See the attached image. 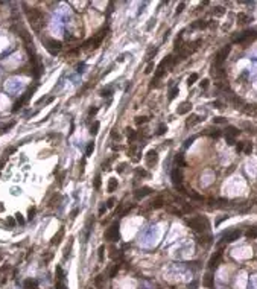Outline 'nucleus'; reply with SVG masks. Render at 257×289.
Masks as SVG:
<instances>
[{
	"instance_id": "nucleus-1",
	"label": "nucleus",
	"mask_w": 257,
	"mask_h": 289,
	"mask_svg": "<svg viewBox=\"0 0 257 289\" xmlns=\"http://www.w3.org/2000/svg\"><path fill=\"white\" fill-rule=\"evenodd\" d=\"M186 224L196 233H204V231H207L208 227H210L208 221L206 218H201V216H196V218H192V219H186Z\"/></svg>"
},
{
	"instance_id": "nucleus-2",
	"label": "nucleus",
	"mask_w": 257,
	"mask_h": 289,
	"mask_svg": "<svg viewBox=\"0 0 257 289\" xmlns=\"http://www.w3.org/2000/svg\"><path fill=\"white\" fill-rule=\"evenodd\" d=\"M26 15H27V20L29 23L38 30L41 26H43V14L40 9H37V8H29V9H26Z\"/></svg>"
},
{
	"instance_id": "nucleus-3",
	"label": "nucleus",
	"mask_w": 257,
	"mask_h": 289,
	"mask_svg": "<svg viewBox=\"0 0 257 289\" xmlns=\"http://www.w3.org/2000/svg\"><path fill=\"white\" fill-rule=\"evenodd\" d=\"M120 238V233H119V222L111 224V227L105 231V239L110 240V242H116Z\"/></svg>"
},
{
	"instance_id": "nucleus-4",
	"label": "nucleus",
	"mask_w": 257,
	"mask_h": 289,
	"mask_svg": "<svg viewBox=\"0 0 257 289\" xmlns=\"http://www.w3.org/2000/svg\"><path fill=\"white\" fill-rule=\"evenodd\" d=\"M35 88H37V87H31V88H27V91H26V93H25L23 96H21V97L18 99V101H17L15 104H14V108H12V111H14V113H15V111H18V110L21 108V106H23V105H25V104L29 101V97L32 96V93L35 91Z\"/></svg>"
},
{
	"instance_id": "nucleus-5",
	"label": "nucleus",
	"mask_w": 257,
	"mask_h": 289,
	"mask_svg": "<svg viewBox=\"0 0 257 289\" xmlns=\"http://www.w3.org/2000/svg\"><path fill=\"white\" fill-rule=\"evenodd\" d=\"M31 63H32V70H34L32 75L35 76V78H40L41 73H43V63H41L40 56H38V55L32 56V58H31Z\"/></svg>"
},
{
	"instance_id": "nucleus-6",
	"label": "nucleus",
	"mask_w": 257,
	"mask_h": 289,
	"mask_svg": "<svg viewBox=\"0 0 257 289\" xmlns=\"http://www.w3.org/2000/svg\"><path fill=\"white\" fill-rule=\"evenodd\" d=\"M63 43L58 40H46V49L49 50L50 55H56V53L61 50Z\"/></svg>"
},
{
	"instance_id": "nucleus-7",
	"label": "nucleus",
	"mask_w": 257,
	"mask_h": 289,
	"mask_svg": "<svg viewBox=\"0 0 257 289\" xmlns=\"http://www.w3.org/2000/svg\"><path fill=\"white\" fill-rule=\"evenodd\" d=\"M240 234H242V231L240 230H233V231H230V233H227L224 238H222V242H221V245H224V243H231V242H234L236 239H239L240 238Z\"/></svg>"
},
{
	"instance_id": "nucleus-8",
	"label": "nucleus",
	"mask_w": 257,
	"mask_h": 289,
	"mask_svg": "<svg viewBox=\"0 0 257 289\" xmlns=\"http://www.w3.org/2000/svg\"><path fill=\"white\" fill-rule=\"evenodd\" d=\"M230 50H231L230 46H225L224 49L219 50V52H218V55H216V59H215V64H216V66H221V64L224 63V61H225V58L228 56Z\"/></svg>"
},
{
	"instance_id": "nucleus-9",
	"label": "nucleus",
	"mask_w": 257,
	"mask_h": 289,
	"mask_svg": "<svg viewBox=\"0 0 257 289\" xmlns=\"http://www.w3.org/2000/svg\"><path fill=\"white\" fill-rule=\"evenodd\" d=\"M151 192H152V189H151V187H140V189L135 190L134 198H135V199H143L145 196L151 195Z\"/></svg>"
},
{
	"instance_id": "nucleus-10",
	"label": "nucleus",
	"mask_w": 257,
	"mask_h": 289,
	"mask_svg": "<svg viewBox=\"0 0 257 289\" xmlns=\"http://www.w3.org/2000/svg\"><path fill=\"white\" fill-rule=\"evenodd\" d=\"M146 163H148V166H155L157 163H158V154H157V151H149L148 154H146Z\"/></svg>"
},
{
	"instance_id": "nucleus-11",
	"label": "nucleus",
	"mask_w": 257,
	"mask_h": 289,
	"mask_svg": "<svg viewBox=\"0 0 257 289\" xmlns=\"http://www.w3.org/2000/svg\"><path fill=\"white\" fill-rule=\"evenodd\" d=\"M201 120H204L201 116H198V114H192V116H190V117H189V119L186 120V126H187V128L195 126L196 123H199Z\"/></svg>"
},
{
	"instance_id": "nucleus-12",
	"label": "nucleus",
	"mask_w": 257,
	"mask_h": 289,
	"mask_svg": "<svg viewBox=\"0 0 257 289\" xmlns=\"http://www.w3.org/2000/svg\"><path fill=\"white\" fill-rule=\"evenodd\" d=\"M221 257H222V251H218V253H216L215 256H211L210 262H208V268H210V269L216 268L218 263H219V260H221Z\"/></svg>"
},
{
	"instance_id": "nucleus-13",
	"label": "nucleus",
	"mask_w": 257,
	"mask_h": 289,
	"mask_svg": "<svg viewBox=\"0 0 257 289\" xmlns=\"http://www.w3.org/2000/svg\"><path fill=\"white\" fill-rule=\"evenodd\" d=\"M254 34V30H244L240 35H237V37H234V43H242L244 40H246V38H251V35Z\"/></svg>"
},
{
	"instance_id": "nucleus-14",
	"label": "nucleus",
	"mask_w": 257,
	"mask_h": 289,
	"mask_svg": "<svg viewBox=\"0 0 257 289\" xmlns=\"http://www.w3.org/2000/svg\"><path fill=\"white\" fill-rule=\"evenodd\" d=\"M163 205H164L163 196H157V198H154V199L149 202V207H151V209H161Z\"/></svg>"
},
{
	"instance_id": "nucleus-15",
	"label": "nucleus",
	"mask_w": 257,
	"mask_h": 289,
	"mask_svg": "<svg viewBox=\"0 0 257 289\" xmlns=\"http://www.w3.org/2000/svg\"><path fill=\"white\" fill-rule=\"evenodd\" d=\"M190 108H192V104L190 102H183L177 108V113L180 114V116H183V114H187L189 111H190Z\"/></svg>"
},
{
	"instance_id": "nucleus-16",
	"label": "nucleus",
	"mask_w": 257,
	"mask_h": 289,
	"mask_svg": "<svg viewBox=\"0 0 257 289\" xmlns=\"http://www.w3.org/2000/svg\"><path fill=\"white\" fill-rule=\"evenodd\" d=\"M239 129L236 126H227L225 129V137H228V139H234L236 135H239Z\"/></svg>"
},
{
	"instance_id": "nucleus-17",
	"label": "nucleus",
	"mask_w": 257,
	"mask_h": 289,
	"mask_svg": "<svg viewBox=\"0 0 257 289\" xmlns=\"http://www.w3.org/2000/svg\"><path fill=\"white\" fill-rule=\"evenodd\" d=\"M23 288L25 289H37V288H38V281L34 280V278H27V280H25Z\"/></svg>"
},
{
	"instance_id": "nucleus-18",
	"label": "nucleus",
	"mask_w": 257,
	"mask_h": 289,
	"mask_svg": "<svg viewBox=\"0 0 257 289\" xmlns=\"http://www.w3.org/2000/svg\"><path fill=\"white\" fill-rule=\"evenodd\" d=\"M63 236H64V228H61L54 238H52V245H58L59 242H61V239H63Z\"/></svg>"
},
{
	"instance_id": "nucleus-19",
	"label": "nucleus",
	"mask_w": 257,
	"mask_h": 289,
	"mask_svg": "<svg viewBox=\"0 0 257 289\" xmlns=\"http://www.w3.org/2000/svg\"><path fill=\"white\" fill-rule=\"evenodd\" d=\"M230 101L233 102V105L236 106V108H239L240 105H244V101H242L240 97H237V96H234V94H230Z\"/></svg>"
},
{
	"instance_id": "nucleus-20",
	"label": "nucleus",
	"mask_w": 257,
	"mask_h": 289,
	"mask_svg": "<svg viewBox=\"0 0 257 289\" xmlns=\"http://www.w3.org/2000/svg\"><path fill=\"white\" fill-rule=\"evenodd\" d=\"M56 278H58V281H64L65 280V274H64V271H63V268H61V266H56Z\"/></svg>"
},
{
	"instance_id": "nucleus-21",
	"label": "nucleus",
	"mask_w": 257,
	"mask_h": 289,
	"mask_svg": "<svg viewBox=\"0 0 257 289\" xmlns=\"http://www.w3.org/2000/svg\"><path fill=\"white\" fill-rule=\"evenodd\" d=\"M204 286H207V288H213V276L208 272L206 277H204Z\"/></svg>"
},
{
	"instance_id": "nucleus-22",
	"label": "nucleus",
	"mask_w": 257,
	"mask_h": 289,
	"mask_svg": "<svg viewBox=\"0 0 257 289\" xmlns=\"http://www.w3.org/2000/svg\"><path fill=\"white\" fill-rule=\"evenodd\" d=\"M237 21L239 23H242V25H245V23H248V21H251V18L248 17L246 14H244V12H240V14H237Z\"/></svg>"
},
{
	"instance_id": "nucleus-23",
	"label": "nucleus",
	"mask_w": 257,
	"mask_h": 289,
	"mask_svg": "<svg viewBox=\"0 0 257 289\" xmlns=\"http://www.w3.org/2000/svg\"><path fill=\"white\" fill-rule=\"evenodd\" d=\"M207 25H208V23H207V21H202V20H198V21H195V23H193V25H192L190 27H192V29H202V27H206Z\"/></svg>"
},
{
	"instance_id": "nucleus-24",
	"label": "nucleus",
	"mask_w": 257,
	"mask_h": 289,
	"mask_svg": "<svg viewBox=\"0 0 257 289\" xmlns=\"http://www.w3.org/2000/svg\"><path fill=\"white\" fill-rule=\"evenodd\" d=\"M117 189V180L116 178H110L108 181V192H114Z\"/></svg>"
},
{
	"instance_id": "nucleus-25",
	"label": "nucleus",
	"mask_w": 257,
	"mask_h": 289,
	"mask_svg": "<svg viewBox=\"0 0 257 289\" xmlns=\"http://www.w3.org/2000/svg\"><path fill=\"white\" fill-rule=\"evenodd\" d=\"M256 111H257V105H245L244 108V113L246 114H256Z\"/></svg>"
},
{
	"instance_id": "nucleus-26",
	"label": "nucleus",
	"mask_w": 257,
	"mask_h": 289,
	"mask_svg": "<svg viewBox=\"0 0 257 289\" xmlns=\"http://www.w3.org/2000/svg\"><path fill=\"white\" fill-rule=\"evenodd\" d=\"M187 195L192 198V199H196V201H201L202 199V196L199 195V193H196L195 190H187Z\"/></svg>"
},
{
	"instance_id": "nucleus-27",
	"label": "nucleus",
	"mask_w": 257,
	"mask_h": 289,
	"mask_svg": "<svg viewBox=\"0 0 257 289\" xmlns=\"http://www.w3.org/2000/svg\"><path fill=\"white\" fill-rule=\"evenodd\" d=\"M246 238H257V227H253V228H249V230L246 231Z\"/></svg>"
},
{
	"instance_id": "nucleus-28",
	"label": "nucleus",
	"mask_w": 257,
	"mask_h": 289,
	"mask_svg": "<svg viewBox=\"0 0 257 289\" xmlns=\"http://www.w3.org/2000/svg\"><path fill=\"white\" fill-rule=\"evenodd\" d=\"M196 81H198V75H196V73H192L190 76H189V79H187L189 87H190V85H193V84H195Z\"/></svg>"
},
{
	"instance_id": "nucleus-29",
	"label": "nucleus",
	"mask_w": 257,
	"mask_h": 289,
	"mask_svg": "<svg viewBox=\"0 0 257 289\" xmlns=\"http://www.w3.org/2000/svg\"><path fill=\"white\" fill-rule=\"evenodd\" d=\"M166 210H168V211H170V213H173V215H178V216H181V215H183V211H181V210H178V209H173L172 205H166Z\"/></svg>"
},
{
	"instance_id": "nucleus-30",
	"label": "nucleus",
	"mask_w": 257,
	"mask_h": 289,
	"mask_svg": "<svg viewBox=\"0 0 257 289\" xmlns=\"http://www.w3.org/2000/svg\"><path fill=\"white\" fill-rule=\"evenodd\" d=\"M119 268H120V265H119V263H116L114 266H113L111 271H110V278H114V277H116V274H117Z\"/></svg>"
},
{
	"instance_id": "nucleus-31",
	"label": "nucleus",
	"mask_w": 257,
	"mask_h": 289,
	"mask_svg": "<svg viewBox=\"0 0 257 289\" xmlns=\"http://www.w3.org/2000/svg\"><path fill=\"white\" fill-rule=\"evenodd\" d=\"M178 94V87H172L170 91H169V101H172V99H175Z\"/></svg>"
},
{
	"instance_id": "nucleus-32",
	"label": "nucleus",
	"mask_w": 257,
	"mask_h": 289,
	"mask_svg": "<svg viewBox=\"0 0 257 289\" xmlns=\"http://www.w3.org/2000/svg\"><path fill=\"white\" fill-rule=\"evenodd\" d=\"M157 52H158V49H157V47H155V49H149L148 55H146V59H148V61H151V59H152V58L157 55Z\"/></svg>"
},
{
	"instance_id": "nucleus-33",
	"label": "nucleus",
	"mask_w": 257,
	"mask_h": 289,
	"mask_svg": "<svg viewBox=\"0 0 257 289\" xmlns=\"http://www.w3.org/2000/svg\"><path fill=\"white\" fill-rule=\"evenodd\" d=\"M213 14H215V15H218V17H221V15H224V14H225V9H224L222 6H218V8H215Z\"/></svg>"
},
{
	"instance_id": "nucleus-34",
	"label": "nucleus",
	"mask_w": 257,
	"mask_h": 289,
	"mask_svg": "<svg viewBox=\"0 0 257 289\" xmlns=\"http://www.w3.org/2000/svg\"><path fill=\"white\" fill-rule=\"evenodd\" d=\"M126 131H128V139H130V140H135V137H137V133L132 131L131 128H128Z\"/></svg>"
},
{
	"instance_id": "nucleus-35",
	"label": "nucleus",
	"mask_w": 257,
	"mask_h": 289,
	"mask_svg": "<svg viewBox=\"0 0 257 289\" xmlns=\"http://www.w3.org/2000/svg\"><path fill=\"white\" fill-rule=\"evenodd\" d=\"M94 151V143L92 142V143H88V146H87V151H85V155L88 157V155H92V152Z\"/></svg>"
},
{
	"instance_id": "nucleus-36",
	"label": "nucleus",
	"mask_w": 257,
	"mask_h": 289,
	"mask_svg": "<svg viewBox=\"0 0 257 289\" xmlns=\"http://www.w3.org/2000/svg\"><path fill=\"white\" fill-rule=\"evenodd\" d=\"M213 122H215V123H218V125H224V123H227V119L225 117H215Z\"/></svg>"
},
{
	"instance_id": "nucleus-37",
	"label": "nucleus",
	"mask_w": 257,
	"mask_h": 289,
	"mask_svg": "<svg viewBox=\"0 0 257 289\" xmlns=\"http://www.w3.org/2000/svg\"><path fill=\"white\" fill-rule=\"evenodd\" d=\"M146 122H148V117H145V116H142V117H135V123H137V125L146 123Z\"/></svg>"
},
{
	"instance_id": "nucleus-38",
	"label": "nucleus",
	"mask_w": 257,
	"mask_h": 289,
	"mask_svg": "<svg viewBox=\"0 0 257 289\" xmlns=\"http://www.w3.org/2000/svg\"><path fill=\"white\" fill-rule=\"evenodd\" d=\"M97 131H99V122H94V123L92 125V134H97Z\"/></svg>"
},
{
	"instance_id": "nucleus-39",
	"label": "nucleus",
	"mask_w": 257,
	"mask_h": 289,
	"mask_svg": "<svg viewBox=\"0 0 257 289\" xmlns=\"http://www.w3.org/2000/svg\"><path fill=\"white\" fill-rule=\"evenodd\" d=\"M244 151H245V154H251V151H253V144L246 142V143H245V149H244Z\"/></svg>"
},
{
	"instance_id": "nucleus-40",
	"label": "nucleus",
	"mask_w": 257,
	"mask_h": 289,
	"mask_svg": "<svg viewBox=\"0 0 257 289\" xmlns=\"http://www.w3.org/2000/svg\"><path fill=\"white\" fill-rule=\"evenodd\" d=\"M55 289H67V286H65V283H64V281H56V286H55Z\"/></svg>"
},
{
	"instance_id": "nucleus-41",
	"label": "nucleus",
	"mask_w": 257,
	"mask_h": 289,
	"mask_svg": "<svg viewBox=\"0 0 257 289\" xmlns=\"http://www.w3.org/2000/svg\"><path fill=\"white\" fill-rule=\"evenodd\" d=\"M101 183H102V181H101V177L97 175V177L94 178V189H99V187H101Z\"/></svg>"
},
{
	"instance_id": "nucleus-42",
	"label": "nucleus",
	"mask_w": 257,
	"mask_h": 289,
	"mask_svg": "<svg viewBox=\"0 0 257 289\" xmlns=\"http://www.w3.org/2000/svg\"><path fill=\"white\" fill-rule=\"evenodd\" d=\"M164 133H166V126L160 125V128H158V131H157V135H163Z\"/></svg>"
},
{
	"instance_id": "nucleus-43",
	"label": "nucleus",
	"mask_w": 257,
	"mask_h": 289,
	"mask_svg": "<svg viewBox=\"0 0 257 289\" xmlns=\"http://www.w3.org/2000/svg\"><path fill=\"white\" fill-rule=\"evenodd\" d=\"M193 140H195V137H190V139H187L186 142H184V148H189L190 144L193 143Z\"/></svg>"
},
{
	"instance_id": "nucleus-44",
	"label": "nucleus",
	"mask_w": 257,
	"mask_h": 289,
	"mask_svg": "<svg viewBox=\"0 0 257 289\" xmlns=\"http://www.w3.org/2000/svg\"><path fill=\"white\" fill-rule=\"evenodd\" d=\"M104 250H105L104 245H101V247H99V262L104 260Z\"/></svg>"
},
{
	"instance_id": "nucleus-45",
	"label": "nucleus",
	"mask_w": 257,
	"mask_h": 289,
	"mask_svg": "<svg viewBox=\"0 0 257 289\" xmlns=\"http://www.w3.org/2000/svg\"><path fill=\"white\" fill-rule=\"evenodd\" d=\"M208 82H210L208 79H202V82H201V88H202V90H206V88L208 87Z\"/></svg>"
},
{
	"instance_id": "nucleus-46",
	"label": "nucleus",
	"mask_w": 257,
	"mask_h": 289,
	"mask_svg": "<svg viewBox=\"0 0 257 289\" xmlns=\"http://www.w3.org/2000/svg\"><path fill=\"white\" fill-rule=\"evenodd\" d=\"M135 173L140 175V177H148V172L146 171H142V169H137V171H135Z\"/></svg>"
},
{
	"instance_id": "nucleus-47",
	"label": "nucleus",
	"mask_w": 257,
	"mask_h": 289,
	"mask_svg": "<svg viewBox=\"0 0 257 289\" xmlns=\"http://www.w3.org/2000/svg\"><path fill=\"white\" fill-rule=\"evenodd\" d=\"M114 202H116L114 198H110V199L107 201V207H114Z\"/></svg>"
},
{
	"instance_id": "nucleus-48",
	"label": "nucleus",
	"mask_w": 257,
	"mask_h": 289,
	"mask_svg": "<svg viewBox=\"0 0 257 289\" xmlns=\"http://www.w3.org/2000/svg\"><path fill=\"white\" fill-rule=\"evenodd\" d=\"M15 216H17V222H18V224H21V225H23V224H25V219H23V216H21V215H20V213H17V215H15Z\"/></svg>"
},
{
	"instance_id": "nucleus-49",
	"label": "nucleus",
	"mask_w": 257,
	"mask_h": 289,
	"mask_svg": "<svg viewBox=\"0 0 257 289\" xmlns=\"http://www.w3.org/2000/svg\"><path fill=\"white\" fill-rule=\"evenodd\" d=\"M34 215H35V207H31V209H29V216H27V219H32Z\"/></svg>"
},
{
	"instance_id": "nucleus-50",
	"label": "nucleus",
	"mask_w": 257,
	"mask_h": 289,
	"mask_svg": "<svg viewBox=\"0 0 257 289\" xmlns=\"http://www.w3.org/2000/svg\"><path fill=\"white\" fill-rule=\"evenodd\" d=\"M152 68H154V63H149L148 67H146V70H145V73H151V72H152Z\"/></svg>"
},
{
	"instance_id": "nucleus-51",
	"label": "nucleus",
	"mask_w": 257,
	"mask_h": 289,
	"mask_svg": "<svg viewBox=\"0 0 257 289\" xmlns=\"http://www.w3.org/2000/svg\"><path fill=\"white\" fill-rule=\"evenodd\" d=\"M96 286H97V288L102 286V276H97V278H96Z\"/></svg>"
},
{
	"instance_id": "nucleus-52",
	"label": "nucleus",
	"mask_w": 257,
	"mask_h": 289,
	"mask_svg": "<svg viewBox=\"0 0 257 289\" xmlns=\"http://www.w3.org/2000/svg\"><path fill=\"white\" fill-rule=\"evenodd\" d=\"M244 146H245V143H237V144H236V149H237V152L244 151Z\"/></svg>"
},
{
	"instance_id": "nucleus-53",
	"label": "nucleus",
	"mask_w": 257,
	"mask_h": 289,
	"mask_svg": "<svg viewBox=\"0 0 257 289\" xmlns=\"http://www.w3.org/2000/svg\"><path fill=\"white\" fill-rule=\"evenodd\" d=\"M183 9H184V3H180V6H178V8H177V12H175V14H177V15H178V14H180V12H181V11H183Z\"/></svg>"
},
{
	"instance_id": "nucleus-54",
	"label": "nucleus",
	"mask_w": 257,
	"mask_h": 289,
	"mask_svg": "<svg viewBox=\"0 0 257 289\" xmlns=\"http://www.w3.org/2000/svg\"><path fill=\"white\" fill-rule=\"evenodd\" d=\"M12 126H14V122H11V123H9V125H6V126H3V128H2V131H6V129H9V128H12Z\"/></svg>"
},
{
	"instance_id": "nucleus-55",
	"label": "nucleus",
	"mask_w": 257,
	"mask_h": 289,
	"mask_svg": "<svg viewBox=\"0 0 257 289\" xmlns=\"http://www.w3.org/2000/svg\"><path fill=\"white\" fill-rule=\"evenodd\" d=\"M97 111H99V108H90V116H93V114H96Z\"/></svg>"
},
{
	"instance_id": "nucleus-56",
	"label": "nucleus",
	"mask_w": 257,
	"mask_h": 289,
	"mask_svg": "<svg viewBox=\"0 0 257 289\" xmlns=\"http://www.w3.org/2000/svg\"><path fill=\"white\" fill-rule=\"evenodd\" d=\"M8 224H9L11 227H14V225H15V221H14L12 218H8Z\"/></svg>"
},
{
	"instance_id": "nucleus-57",
	"label": "nucleus",
	"mask_w": 257,
	"mask_h": 289,
	"mask_svg": "<svg viewBox=\"0 0 257 289\" xmlns=\"http://www.w3.org/2000/svg\"><path fill=\"white\" fill-rule=\"evenodd\" d=\"M225 139H227V143H228V144H234V143H236V142H234V139H228V137H225Z\"/></svg>"
},
{
	"instance_id": "nucleus-58",
	"label": "nucleus",
	"mask_w": 257,
	"mask_h": 289,
	"mask_svg": "<svg viewBox=\"0 0 257 289\" xmlns=\"http://www.w3.org/2000/svg\"><path fill=\"white\" fill-rule=\"evenodd\" d=\"M125 167H126V164H125V163H123V164H120V166H119V172H123Z\"/></svg>"
},
{
	"instance_id": "nucleus-59",
	"label": "nucleus",
	"mask_w": 257,
	"mask_h": 289,
	"mask_svg": "<svg viewBox=\"0 0 257 289\" xmlns=\"http://www.w3.org/2000/svg\"><path fill=\"white\" fill-rule=\"evenodd\" d=\"M227 218H228V216H221V218H219V219H218V222H216V224H221V222H222V221H224V219H227Z\"/></svg>"
},
{
	"instance_id": "nucleus-60",
	"label": "nucleus",
	"mask_w": 257,
	"mask_h": 289,
	"mask_svg": "<svg viewBox=\"0 0 257 289\" xmlns=\"http://www.w3.org/2000/svg\"><path fill=\"white\" fill-rule=\"evenodd\" d=\"M104 211H105V205H101V209H99V213H101V215H104Z\"/></svg>"
},
{
	"instance_id": "nucleus-61",
	"label": "nucleus",
	"mask_w": 257,
	"mask_h": 289,
	"mask_svg": "<svg viewBox=\"0 0 257 289\" xmlns=\"http://www.w3.org/2000/svg\"><path fill=\"white\" fill-rule=\"evenodd\" d=\"M213 105L216 106V108H222V105H221V102H215Z\"/></svg>"
},
{
	"instance_id": "nucleus-62",
	"label": "nucleus",
	"mask_w": 257,
	"mask_h": 289,
	"mask_svg": "<svg viewBox=\"0 0 257 289\" xmlns=\"http://www.w3.org/2000/svg\"><path fill=\"white\" fill-rule=\"evenodd\" d=\"M3 209H5V207H3V204L0 202V211H3Z\"/></svg>"
},
{
	"instance_id": "nucleus-63",
	"label": "nucleus",
	"mask_w": 257,
	"mask_h": 289,
	"mask_svg": "<svg viewBox=\"0 0 257 289\" xmlns=\"http://www.w3.org/2000/svg\"><path fill=\"white\" fill-rule=\"evenodd\" d=\"M189 288H192V289H195V288H196V283H192V286H189Z\"/></svg>"
}]
</instances>
